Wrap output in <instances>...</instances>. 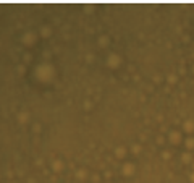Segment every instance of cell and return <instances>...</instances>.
<instances>
[{
    "mask_svg": "<svg viewBox=\"0 0 194 183\" xmlns=\"http://www.w3.org/2000/svg\"><path fill=\"white\" fill-rule=\"evenodd\" d=\"M184 131L186 133H194V122L192 120L184 122Z\"/></svg>",
    "mask_w": 194,
    "mask_h": 183,
    "instance_id": "cell-1",
    "label": "cell"
},
{
    "mask_svg": "<svg viewBox=\"0 0 194 183\" xmlns=\"http://www.w3.org/2000/svg\"><path fill=\"white\" fill-rule=\"evenodd\" d=\"M180 138H181V134H180L178 131H173V133H171V141H173V143H178Z\"/></svg>",
    "mask_w": 194,
    "mask_h": 183,
    "instance_id": "cell-2",
    "label": "cell"
},
{
    "mask_svg": "<svg viewBox=\"0 0 194 183\" xmlns=\"http://www.w3.org/2000/svg\"><path fill=\"white\" fill-rule=\"evenodd\" d=\"M186 148L188 149H192L194 148V138H188L186 139Z\"/></svg>",
    "mask_w": 194,
    "mask_h": 183,
    "instance_id": "cell-3",
    "label": "cell"
},
{
    "mask_svg": "<svg viewBox=\"0 0 194 183\" xmlns=\"http://www.w3.org/2000/svg\"><path fill=\"white\" fill-rule=\"evenodd\" d=\"M191 160V154H183V162H189Z\"/></svg>",
    "mask_w": 194,
    "mask_h": 183,
    "instance_id": "cell-4",
    "label": "cell"
},
{
    "mask_svg": "<svg viewBox=\"0 0 194 183\" xmlns=\"http://www.w3.org/2000/svg\"><path fill=\"white\" fill-rule=\"evenodd\" d=\"M191 181L194 183V173H192V175H191Z\"/></svg>",
    "mask_w": 194,
    "mask_h": 183,
    "instance_id": "cell-5",
    "label": "cell"
},
{
    "mask_svg": "<svg viewBox=\"0 0 194 183\" xmlns=\"http://www.w3.org/2000/svg\"><path fill=\"white\" fill-rule=\"evenodd\" d=\"M192 73H194V65H192Z\"/></svg>",
    "mask_w": 194,
    "mask_h": 183,
    "instance_id": "cell-6",
    "label": "cell"
}]
</instances>
